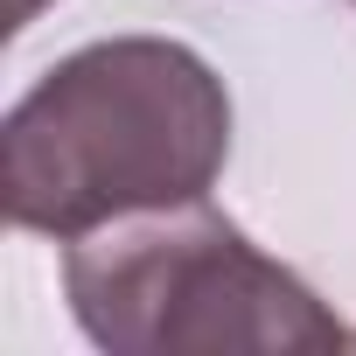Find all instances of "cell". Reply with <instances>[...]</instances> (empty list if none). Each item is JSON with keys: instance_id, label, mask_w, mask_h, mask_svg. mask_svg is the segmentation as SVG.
Returning <instances> with one entry per match:
<instances>
[{"instance_id": "obj_3", "label": "cell", "mask_w": 356, "mask_h": 356, "mask_svg": "<svg viewBox=\"0 0 356 356\" xmlns=\"http://www.w3.org/2000/svg\"><path fill=\"white\" fill-rule=\"evenodd\" d=\"M42 8H56V0H8V29H29Z\"/></svg>"}, {"instance_id": "obj_2", "label": "cell", "mask_w": 356, "mask_h": 356, "mask_svg": "<svg viewBox=\"0 0 356 356\" xmlns=\"http://www.w3.org/2000/svg\"><path fill=\"white\" fill-rule=\"evenodd\" d=\"M63 300L112 356H321L356 342L321 293L266 259L210 196L63 245Z\"/></svg>"}, {"instance_id": "obj_1", "label": "cell", "mask_w": 356, "mask_h": 356, "mask_svg": "<svg viewBox=\"0 0 356 356\" xmlns=\"http://www.w3.org/2000/svg\"><path fill=\"white\" fill-rule=\"evenodd\" d=\"M231 161L224 77L168 35H105L56 56L0 126L15 231L77 245L119 217L203 203Z\"/></svg>"}]
</instances>
